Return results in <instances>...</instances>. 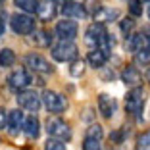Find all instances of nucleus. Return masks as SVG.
Here are the masks:
<instances>
[{
  "mask_svg": "<svg viewBox=\"0 0 150 150\" xmlns=\"http://www.w3.org/2000/svg\"><path fill=\"white\" fill-rule=\"evenodd\" d=\"M85 42L91 46V48H102L110 52V46L114 44V40L108 37V31L104 29L102 23H91L85 31Z\"/></svg>",
  "mask_w": 150,
  "mask_h": 150,
  "instance_id": "1",
  "label": "nucleus"
},
{
  "mask_svg": "<svg viewBox=\"0 0 150 150\" xmlns=\"http://www.w3.org/2000/svg\"><path fill=\"white\" fill-rule=\"evenodd\" d=\"M144 88L139 85V87H131V91L125 96V110L129 115L137 117L139 121L142 119V108H144Z\"/></svg>",
  "mask_w": 150,
  "mask_h": 150,
  "instance_id": "2",
  "label": "nucleus"
},
{
  "mask_svg": "<svg viewBox=\"0 0 150 150\" xmlns=\"http://www.w3.org/2000/svg\"><path fill=\"white\" fill-rule=\"evenodd\" d=\"M40 102H42V106L50 112V114H62L64 110L67 108V100L64 94L56 93V91H50L46 88L40 96Z\"/></svg>",
  "mask_w": 150,
  "mask_h": 150,
  "instance_id": "3",
  "label": "nucleus"
},
{
  "mask_svg": "<svg viewBox=\"0 0 150 150\" xmlns=\"http://www.w3.org/2000/svg\"><path fill=\"white\" fill-rule=\"evenodd\" d=\"M46 133L54 139H60L64 142H69L73 133H71V127L60 117H48L46 119Z\"/></svg>",
  "mask_w": 150,
  "mask_h": 150,
  "instance_id": "4",
  "label": "nucleus"
},
{
  "mask_svg": "<svg viewBox=\"0 0 150 150\" xmlns=\"http://www.w3.org/2000/svg\"><path fill=\"white\" fill-rule=\"evenodd\" d=\"M10 25H12V31L16 35H31L35 31V18H31L29 13H13L10 18Z\"/></svg>",
  "mask_w": 150,
  "mask_h": 150,
  "instance_id": "5",
  "label": "nucleus"
},
{
  "mask_svg": "<svg viewBox=\"0 0 150 150\" xmlns=\"http://www.w3.org/2000/svg\"><path fill=\"white\" fill-rule=\"evenodd\" d=\"M77 46L73 40H60L52 46V58L56 62H71L77 58Z\"/></svg>",
  "mask_w": 150,
  "mask_h": 150,
  "instance_id": "6",
  "label": "nucleus"
},
{
  "mask_svg": "<svg viewBox=\"0 0 150 150\" xmlns=\"http://www.w3.org/2000/svg\"><path fill=\"white\" fill-rule=\"evenodd\" d=\"M18 104H19V108H23V110H27V112H39V108L42 106V102H40V96L35 93V91H18Z\"/></svg>",
  "mask_w": 150,
  "mask_h": 150,
  "instance_id": "7",
  "label": "nucleus"
},
{
  "mask_svg": "<svg viewBox=\"0 0 150 150\" xmlns=\"http://www.w3.org/2000/svg\"><path fill=\"white\" fill-rule=\"evenodd\" d=\"M77 35H79V27H77L75 19L66 18L56 23V37L60 40H73Z\"/></svg>",
  "mask_w": 150,
  "mask_h": 150,
  "instance_id": "8",
  "label": "nucleus"
},
{
  "mask_svg": "<svg viewBox=\"0 0 150 150\" xmlns=\"http://www.w3.org/2000/svg\"><path fill=\"white\" fill-rule=\"evenodd\" d=\"M23 62H25V66L29 67V69L35 71V73H52L50 62L44 56H40V54H35V52L27 54V56L23 58Z\"/></svg>",
  "mask_w": 150,
  "mask_h": 150,
  "instance_id": "9",
  "label": "nucleus"
},
{
  "mask_svg": "<svg viewBox=\"0 0 150 150\" xmlns=\"http://www.w3.org/2000/svg\"><path fill=\"white\" fill-rule=\"evenodd\" d=\"M31 83H33V77L29 75V71L23 69V67L12 71V73L8 75V87L13 88V91H23V88H27Z\"/></svg>",
  "mask_w": 150,
  "mask_h": 150,
  "instance_id": "10",
  "label": "nucleus"
},
{
  "mask_svg": "<svg viewBox=\"0 0 150 150\" xmlns=\"http://www.w3.org/2000/svg\"><path fill=\"white\" fill-rule=\"evenodd\" d=\"M115 110H117V102H115L114 96H110V94H106V93L98 94V112L102 114V117L112 119L114 114H115Z\"/></svg>",
  "mask_w": 150,
  "mask_h": 150,
  "instance_id": "11",
  "label": "nucleus"
},
{
  "mask_svg": "<svg viewBox=\"0 0 150 150\" xmlns=\"http://www.w3.org/2000/svg\"><path fill=\"white\" fill-rule=\"evenodd\" d=\"M64 16L69 19H85L88 16L85 4H79V2H73V0H66L64 2V8H62Z\"/></svg>",
  "mask_w": 150,
  "mask_h": 150,
  "instance_id": "12",
  "label": "nucleus"
},
{
  "mask_svg": "<svg viewBox=\"0 0 150 150\" xmlns=\"http://www.w3.org/2000/svg\"><path fill=\"white\" fill-rule=\"evenodd\" d=\"M108 58H110V52H108V50L91 48V52L87 54V62H88V66H91V67L100 69V67H104V64L108 62Z\"/></svg>",
  "mask_w": 150,
  "mask_h": 150,
  "instance_id": "13",
  "label": "nucleus"
},
{
  "mask_svg": "<svg viewBox=\"0 0 150 150\" xmlns=\"http://www.w3.org/2000/svg\"><path fill=\"white\" fill-rule=\"evenodd\" d=\"M119 18V10L117 8H106V6H98L93 12V19L96 23H108L114 21V19Z\"/></svg>",
  "mask_w": 150,
  "mask_h": 150,
  "instance_id": "14",
  "label": "nucleus"
},
{
  "mask_svg": "<svg viewBox=\"0 0 150 150\" xmlns=\"http://www.w3.org/2000/svg\"><path fill=\"white\" fill-rule=\"evenodd\" d=\"M37 16H39L40 21H50V19L56 18V4L52 0H44V2H39L37 6Z\"/></svg>",
  "mask_w": 150,
  "mask_h": 150,
  "instance_id": "15",
  "label": "nucleus"
},
{
  "mask_svg": "<svg viewBox=\"0 0 150 150\" xmlns=\"http://www.w3.org/2000/svg\"><path fill=\"white\" fill-rule=\"evenodd\" d=\"M121 81H123L127 87H139L141 81H142L141 71H139L135 66H127L123 71H121Z\"/></svg>",
  "mask_w": 150,
  "mask_h": 150,
  "instance_id": "16",
  "label": "nucleus"
},
{
  "mask_svg": "<svg viewBox=\"0 0 150 150\" xmlns=\"http://www.w3.org/2000/svg\"><path fill=\"white\" fill-rule=\"evenodd\" d=\"M23 131H25V135L29 139H39L40 135V123H39V119H37V115H29V117L23 119Z\"/></svg>",
  "mask_w": 150,
  "mask_h": 150,
  "instance_id": "17",
  "label": "nucleus"
},
{
  "mask_svg": "<svg viewBox=\"0 0 150 150\" xmlns=\"http://www.w3.org/2000/svg\"><path fill=\"white\" fill-rule=\"evenodd\" d=\"M146 44H148V39H146L142 33H131V35H127L125 48H127L129 52H137V50H141Z\"/></svg>",
  "mask_w": 150,
  "mask_h": 150,
  "instance_id": "18",
  "label": "nucleus"
},
{
  "mask_svg": "<svg viewBox=\"0 0 150 150\" xmlns=\"http://www.w3.org/2000/svg\"><path fill=\"white\" fill-rule=\"evenodd\" d=\"M23 112H19V110H12L8 114V123H6V127L10 129V133L12 135H18L19 131H21V127H23Z\"/></svg>",
  "mask_w": 150,
  "mask_h": 150,
  "instance_id": "19",
  "label": "nucleus"
},
{
  "mask_svg": "<svg viewBox=\"0 0 150 150\" xmlns=\"http://www.w3.org/2000/svg\"><path fill=\"white\" fill-rule=\"evenodd\" d=\"M33 35V42L37 44V46H52V40H54V37H52V33L50 31H46V29H39V31H33L31 33Z\"/></svg>",
  "mask_w": 150,
  "mask_h": 150,
  "instance_id": "20",
  "label": "nucleus"
},
{
  "mask_svg": "<svg viewBox=\"0 0 150 150\" xmlns=\"http://www.w3.org/2000/svg\"><path fill=\"white\" fill-rule=\"evenodd\" d=\"M135 54V64L137 66H150V44L142 46L141 50H137Z\"/></svg>",
  "mask_w": 150,
  "mask_h": 150,
  "instance_id": "21",
  "label": "nucleus"
},
{
  "mask_svg": "<svg viewBox=\"0 0 150 150\" xmlns=\"http://www.w3.org/2000/svg\"><path fill=\"white\" fill-rule=\"evenodd\" d=\"M16 64V52L12 48L0 50V67H12Z\"/></svg>",
  "mask_w": 150,
  "mask_h": 150,
  "instance_id": "22",
  "label": "nucleus"
},
{
  "mask_svg": "<svg viewBox=\"0 0 150 150\" xmlns=\"http://www.w3.org/2000/svg\"><path fill=\"white\" fill-rule=\"evenodd\" d=\"M13 4H16V8H19L25 13H35L37 6H39V0H13Z\"/></svg>",
  "mask_w": 150,
  "mask_h": 150,
  "instance_id": "23",
  "label": "nucleus"
},
{
  "mask_svg": "<svg viewBox=\"0 0 150 150\" xmlns=\"http://www.w3.org/2000/svg\"><path fill=\"white\" fill-rule=\"evenodd\" d=\"M69 73L73 75V77H81V75L85 73V62L83 60H71V66H69Z\"/></svg>",
  "mask_w": 150,
  "mask_h": 150,
  "instance_id": "24",
  "label": "nucleus"
},
{
  "mask_svg": "<svg viewBox=\"0 0 150 150\" xmlns=\"http://www.w3.org/2000/svg\"><path fill=\"white\" fill-rule=\"evenodd\" d=\"M137 150H150V129L137 137Z\"/></svg>",
  "mask_w": 150,
  "mask_h": 150,
  "instance_id": "25",
  "label": "nucleus"
},
{
  "mask_svg": "<svg viewBox=\"0 0 150 150\" xmlns=\"http://www.w3.org/2000/svg\"><path fill=\"white\" fill-rule=\"evenodd\" d=\"M44 150H67V148H66V144H64V141L50 137L48 141L44 142Z\"/></svg>",
  "mask_w": 150,
  "mask_h": 150,
  "instance_id": "26",
  "label": "nucleus"
},
{
  "mask_svg": "<svg viewBox=\"0 0 150 150\" xmlns=\"http://www.w3.org/2000/svg\"><path fill=\"white\" fill-rule=\"evenodd\" d=\"M85 137L98 139V141H100V139L104 137V129H102V125H98V123H93L91 127L87 129V135H85Z\"/></svg>",
  "mask_w": 150,
  "mask_h": 150,
  "instance_id": "27",
  "label": "nucleus"
},
{
  "mask_svg": "<svg viewBox=\"0 0 150 150\" xmlns=\"http://www.w3.org/2000/svg\"><path fill=\"white\" fill-rule=\"evenodd\" d=\"M119 29H121V33H123L125 37L131 35L133 29H135V19H133V18H125V19H121V23H119Z\"/></svg>",
  "mask_w": 150,
  "mask_h": 150,
  "instance_id": "28",
  "label": "nucleus"
},
{
  "mask_svg": "<svg viewBox=\"0 0 150 150\" xmlns=\"http://www.w3.org/2000/svg\"><path fill=\"white\" fill-rule=\"evenodd\" d=\"M129 12L133 18L142 16V0H129Z\"/></svg>",
  "mask_w": 150,
  "mask_h": 150,
  "instance_id": "29",
  "label": "nucleus"
},
{
  "mask_svg": "<svg viewBox=\"0 0 150 150\" xmlns=\"http://www.w3.org/2000/svg\"><path fill=\"white\" fill-rule=\"evenodd\" d=\"M83 150H102V148H100V141H98V139L85 137V141H83Z\"/></svg>",
  "mask_w": 150,
  "mask_h": 150,
  "instance_id": "30",
  "label": "nucleus"
},
{
  "mask_svg": "<svg viewBox=\"0 0 150 150\" xmlns=\"http://www.w3.org/2000/svg\"><path fill=\"white\" fill-rule=\"evenodd\" d=\"M125 135H127V131H125V129H117V131H114V133L110 135V141L115 142V144H119V142H123Z\"/></svg>",
  "mask_w": 150,
  "mask_h": 150,
  "instance_id": "31",
  "label": "nucleus"
},
{
  "mask_svg": "<svg viewBox=\"0 0 150 150\" xmlns=\"http://www.w3.org/2000/svg\"><path fill=\"white\" fill-rule=\"evenodd\" d=\"M6 123H8V114H6L4 108H0V129H4Z\"/></svg>",
  "mask_w": 150,
  "mask_h": 150,
  "instance_id": "32",
  "label": "nucleus"
},
{
  "mask_svg": "<svg viewBox=\"0 0 150 150\" xmlns=\"http://www.w3.org/2000/svg\"><path fill=\"white\" fill-rule=\"evenodd\" d=\"M4 35V21H2V19H0V37Z\"/></svg>",
  "mask_w": 150,
  "mask_h": 150,
  "instance_id": "33",
  "label": "nucleus"
},
{
  "mask_svg": "<svg viewBox=\"0 0 150 150\" xmlns=\"http://www.w3.org/2000/svg\"><path fill=\"white\" fill-rule=\"evenodd\" d=\"M146 16L150 18V0H146Z\"/></svg>",
  "mask_w": 150,
  "mask_h": 150,
  "instance_id": "34",
  "label": "nucleus"
},
{
  "mask_svg": "<svg viewBox=\"0 0 150 150\" xmlns=\"http://www.w3.org/2000/svg\"><path fill=\"white\" fill-rule=\"evenodd\" d=\"M54 4H64V2H66V0H52Z\"/></svg>",
  "mask_w": 150,
  "mask_h": 150,
  "instance_id": "35",
  "label": "nucleus"
},
{
  "mask_svg": "<svg viewBox=\"0 0 150 150\" xmlns=\"http://www.w3.org/2000/svg\"><path fill=\"white\" fill-rule=\"evenodd\" d=\"M146 77H148V81H150V69H148V73H146Z\"/></svg>",
  "mask_w": 150,
  "mask_h": 150,
  "instance_id": "36",
  "label": "nucleus"
},
{
  "mask_svg": "<svg viewBox=\"0 0 150 150\" xmlns=\"http://www.w3.org/2000/svg\"><path fill=\"white\" fill-rule=\"evenodd\" d=\"M2 2H4V0H0V4H2Z\"/></svg>",
  "mask_w": 150,
  "mask_h": 150,
  "instance_id": "37",
  "label": "nucleus"
}]
</instances>
